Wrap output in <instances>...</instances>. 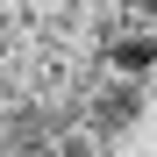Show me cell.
I'll use <instances>...</instances> for the list:
<instances>
[{"label":"cell","instance_id":"cell-1","mask_svg":"<svg viewBox=\"0 0 157 157\" xmlns=\"http://www.w3.org/2000/svg\"><path fill=\"white\" fill-rule=\"evenodd\" d=\"M114 64H121V71H143V64H150V43H121Z\"/></svg>","mask_w":157,"mask_h":157}]
</instances>
